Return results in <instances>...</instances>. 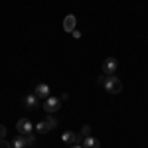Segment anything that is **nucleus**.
I'll use <instances>...</instances> for the list:
<instances>
[{
  "instance_id": "obj_17",
  "label": "nucleus",
  "mask_w": 148,
  "mask_h": 148,
  "mask_svg": "<svg viewBox=\"0 0 148 148\" xmlns=\"http://www.w3.org/2000/svg\"><path fill=\"white\" fill-rule=\"evenodd\" d=\"M59 99H61V101H67L69 95H67V93H61V97H59Z\"/></svg>"
},
{
  "instance_id": "obj_4",
  "label": "nucleus",
  "mask_w": 148,
  "mask_h": 148,
  "mask_svg": "<svg viewBox=\"0 0 148 148\" xmlns=\"http://www.w3.org/2000/svg\"><path fill=\"white\" fill-rule=\"evenodd\" d=\"M16 128H18V132L24 134V136H26V134H30V132H34V125H32L28 119H20V121L16 123Z\"/></svg>"
},
{
  "instance_id": "obj_8",
  "label": "nucleus",
  "mask_w": 148,
  "mask_h": 148,
  "mask_svg": "<svg viewBox=\"0 0 148 148\" xmlns=\"http://www.w3.org/2000/svg\"><path fill=\"white\" fill-rule=\"evenodd\" d=\"M61 140H63L65 144H69V146H73V144H77V134L67 130V132H63V134H61Z\"/></svg>"
},
{
  "instance_id": "obj_15",
  "label": "nucleus",
  "mask_w": 148,
  "mask_h": 148,
  "mask_svg": "<svg viewBox=\"0 0 148 148\" xmlns=\"http://www.w3.org/2000/svg\"><path fill=\"white\" fill-rule=\"evenodd\" d=\"M0 148H12V144L4 138V140H0Z\"/></svg>"
},
{
  "instance_id": "obj_9",
  "label": "nucleus",
  "mask_w": 148,
  "mask_h": 148,
  "mask_svg": "<svg viewBox=\"0 0 148 148\" xmlns=\"http://www.w3.org/2000/svg\"><path fill=\"white\" fill-rule=\"evenodd\" d=\"M81 146H83V148H99L101 144H99V140H97L95 136H87L85 140H83V144H81Z\"/></svg>"
},
{
  "instance_id": "obj_2",
  "label": "nucleus",
  "mask_w": 148,
  "mask_h": 148,
  "mask_svg": "<svg viewBox=\"0 0 148 148\" xmlns=\"http://www.w3.org/2000/svg\"><path fill=\"white\" fill-rule=\"evenodd\" d=\"M44 109H46L49 114L56 113V111H59V109H61V99H59V97H51V95H49V97L46 99V103H44Z\"/></svg>"
},
{
  "instance_id": "obj_5",
  "label": "nucleus",
  "mask_w": 148,
  "mask_h": 148,
  "mask_svg": "<svg viewBox=\"0 0 148 148\" xmlns=\"http://www.w3.org/2000/svg\"><path fill=\"white\" fill-rule=\"evenodd\" d=\"M75 24H77V18H75L73 14H67V16L63 18V30H65L67 34H71V32L75 30Z\"/></svg>"
},
{
  "instance_id": "obj_12",
  "label": "nucleus",
  "mask_w": 148,
  "mask_h": 148,
  "mask_svg": "<svg viewBox=\"0 0 148 148\" xmlns=\"http://www.w3.org/2000/svg\"><path fill=\"white\" fill-rule=\"evenodd\" d=\"M46 125L49 126V130L56 128V126H57V119L53 116V114H47V116H46Z\"/></svg>"
},
{
  "instance_id": "obj_6",
  "label": "nucleus",
  "mask_w": 148,
  "mask_h": 148,
  "mask_svg": "<svg viewBox=\"0 0 148 148\" xmlns=\"http://www.w3.org/2000/svg\"><path fill=\"white\" fill-rule=\"evenodd\" d=\"M38 101H40V97H38L36 93H30V95L24 97V107H26V109H36V107H38Z\"/></svg>"
},
{
  "instance_id": "obj_16",
  "label": "nucleus",
  "mask_w": 148,
  "mask_h": 148,
  "mask_svg": "<svg viewBox=\"0 0 148 148\" xmlns=\"http://www.w3.org/2000/svg\"><path fill=\"white\" fill-rule=\"evenodd\" d=\"M71 34H73V38H75V40H79V38H81V32H79V30H73Z\"/></svg>"
},
{
  "instance_id": "obj_3",
  "label": "nucleus",
  "mask_w": 148,
  "mask_h": 148,
  "mask_svg": "<svg viewBox=\"0 0 148 148\" xmlns=\"http://www.w3.org/2000/svg\"><path fill=\"white\" fill-rule=\"evenodd\" d=\"M116 67H119L116 59L114 57H107L105 63H103V75H114L116 73Z\"/></svg>"
},
{
  "instance_id": "obj_13",
  "label": "nucleus",
  "mask_w": 148,
  "mask_h": 148,
  "mask_svg": "<svg viewBox=\"0 0 148 148\" xmlns=\"http://www.w3.org/2000/svg\"><path fill=\"white\" fill-rule=\"evenodd\" d=\"M26 142H28V146H32L36 142V134L34 132H30V134H26Z\"/></svg>"
},
{
  "instance_id": "obj_14",
  "label": "nucleus",
  "mask_w": 148,
  "mask_h": 148,
  "mask_svg": "<svg viewBox=\"0 0 148 148\" xmlns=\"http://www.w3.org/2000/svg\"><path fill=\"white\" fill-rule=\"evenodd\" d=\"M6 132H8V130H6V126L0 125V140H4V138H6Z\"/></svg>"
},
{
  "instance_id": "obj_18",
  "label": "nucleus",
  "mask_w": 148,
  "mask_h": 148,
  "mask_svg": "<svg viewBox=\"0 0 148 148\" xmlns=\"http://www.w3.org/2000/svg\"><path fill=\"white\" fill-rule=\"evenodd\" d=\"M71 148H83V146H81V144H73Z\"/></svg>"
},
{
  "instance_id": "obj_7",
  "label": "nucleus",
  "mask_w": 148,
  "mask_h": 148,
  "mask_svg": "<svg viewBox=\"0 0 148 148\" xmlns=\"http://www.w3.org/2000/svg\"><path fill=\"white\" fill-rule=\"evenodd\" d=\"M36 95H38L40 99H47V97H49V85L40 83V85L36 87Z\"/></svg>"
},
{
  "instance_id": "obj_1",
  "label": "nucleus",
  "mask_w": 148,
  "mask_h": 148,
  "mask_svg": "<svg viewBox=\"0 0 148 148\" xmlns=\"http://www.w3.org/2000/svg\"><path fill=\"white\" fill-rule=\"evenodd\" d=\"M99 83H103L105 91L111 93V95H119V93L123 91V83L116 79L114 75H101L99 77Z\"/></svg>"
},
{
  "instance_id": "obj_10",
  "label": "nucleus",
  "mask_w": 148,
  "mask_h": 148,
  "mask_svg": "<svg viewBox=\"0 0 148 148\" xmlns=\"http://www.w3.org/2000/svg\"><path fill=\"white\" fill-rule=\"evenodd\" d=\"M12 146H14V148H26V146H28V142H26V136H24V134L16 136V138H14V142H12Z\"/></svg>"
},
{
  "instance_id": "obj_11",
  "label": "nucleus",
  "mask_w": 148,
  "mask_h": 148,
  "mask_svg": "<svg viewBox=\"0 0 148 148\" xmlns=\"http://www.w3.org/2000/svg\"><path fill=\"white\" fill-rule=\"evenodd\" d=\"M34 130L38 134H46V132H49V126L46 125V121H42V123H38V125L34 126Z\"/></svg>"
}]
</instances>
